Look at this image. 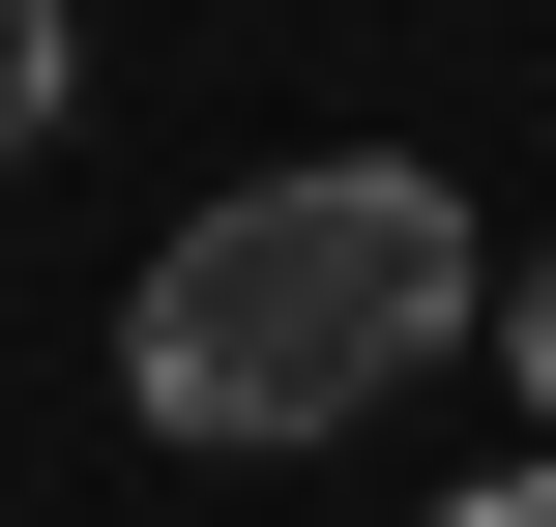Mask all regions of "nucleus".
Segmentation results:
<instances>
[{
	"mask_svg": "<svg viewBox=\"0 0 556 527\" xmlns=\"http://www.w3.org/2000/svg\"><path fill=\"white\" fill-rule=\"evenodd\" d=\"M498 381H528V411H556V235H528V264H498Z\"/></svg>",
	"mask_w": 556,
	"mask_h": 527,
	"instance_id": "nucleus-3",
	"label": "nucleus"
},
{
	"mask_svg": "<svg viewBox=\"0 0 556 527\" xmlns=\"http://www.w3.org/2000/svg\"><path fill=\"white\" fill-rule=\"evenodd\" d=\"M440 323H498V264H469L440 147H293V176H235V205H176V235H147L117 381H147V440L293 469V440H352Z\"/></svg>",
	"mask_w": 556,
	"mask_h": 527,
	"instance_id": "nucleus-1",
	"label": "nucleus"
},
{
	"mask_svg": "<svg viewBox=\"0 0 556 527\" xmlns=\"http://www.w3.org/2000/svg\"><path fill=\"white\" fill-rule=\"evenodd\" d=\"M59 88H88V0H0V176L59 147Z\"/></svg>",
	"mask_w": 556,
	"mask_h": 527,
	"instance_id": "nucleus-2",
	"label": "nucleus"
},
{
	"mask_svg": "<svg viewBox=\"0 0 556 527\" xmlns=\"http://www.w3.org/2000/svg\"><path fill=\"white\" fill-rule=\"evenodd\" d=\"M440 527H556V469H498V499H440Z\"/></svg>",
	"mask_w": 556,
	"mask_h": 527,
	"instance_id": "nucleus-4",
	"label": "nucleus"
}]
</instances>
